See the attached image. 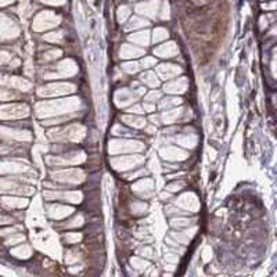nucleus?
<instances>
[{"mask_svg":"<svg viewBox=\"0 0 277 277\" xmlns=\"http://www.w3.org/2000/svg\"><path fill=\"white\" fill-rule=\"evenodd\" d=\"M125 69L129 71V72H136V71L139 69V66H137V64H126Z\"/></svg>","mask_w":277,"mask_h":277,"instance_id":"obj_2","label":"nucleus"},{"mask_svg":"<svg viewBox=\"0 0 277 277\" xmlns=\"http://www.w3.org/2000/svg\"><path fill=\"white\" fill-rule=\"evenodd\" d=\"M125 121H129L128 123H130V125H134L137 126V128H140V126L144 125V121L141 119V118H125Z\"/></svg>","mask_w":277,"mask_h":277,"instance_id":"obj_1","label":"nucleus"}]
</instances>
